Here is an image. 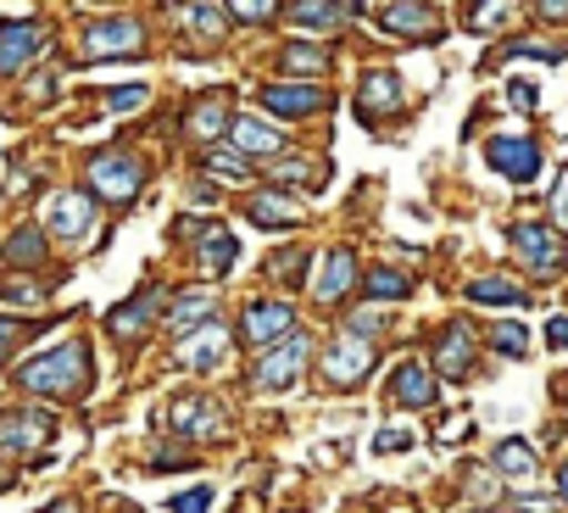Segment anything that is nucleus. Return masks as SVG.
Wrapping results in <instances>:
<instances>
[{"mask_svg": "<svg viewBox=\"0 0 568 513\" xmlns=\"http://www.w3.org/2000/svg\"><path fill=\"white\" fill-rule=\"evenodd\" d=\"M18 385H29V391H40V396H73V391L90 385V352H84L79 341H62L57 352L23 363V369H18Z\"/></svg>", "mask_w": 568, "mask_h": 513, "instance_id": "obj_1", "label": "nucleus"}, {"mask_svg": "<svg viewBox=\"0 0 568 513\" xmlns=\"http://www.w3.org/2000/svg\"><path fill=\"white\" fill-rule=\"evenodd\" d=\"M145 184V168L129 157V151H101L90 157V190L106 195V201H134Z\"/></svg>", "mask_w": 568, "mask_h": 513, "instance_id": "obj_2", "label": "nucleus"}, {"mask_svg": "<svg viewBox=\"0 0 568 513\" xmlns=\"http://www.w3.org/2000/svg\"><path fill=\"white\" fill-rule=\"evenodd\" d=\"M307 358H313V341H307V335H291V341H284V346L262 352V363H256L251 385H256V391H291V385L302 380Z\"/></svg>", "mask_w": 568, "mask_h": 513, "instance_id": "obj_3", "label": "nucleus"}, {"mask_svg": "<svg viewBox=\"0 0 568 513\" xmlns=\"http://www.w3.org/2000/svg\"><path fill=\"white\" fill-rule=\"evenodd\" d=\"M296 335V308L291 302H251L245 308V341L251 346H262V352H273V346H284Z\"/></svg>", "mask_w": 568, "mask_h": 513, "instance_id": "obj_4", "label": "nucleus"}, {"mask_svg": "<svg viewBox=\"0 0 568 513\" xmlns=\"http://www.w3.org/2000/svg\"><path fill=\"white\" fill-rule=\"evenodd\" d=\"M485 162H490L501 179H513V184H535V179H540V151H535L529 140H518V134H496V140L485 145Z\"/></svg>", "mask_w": 568, "mask_h": 513, "instance_id": "obj_5", "label": "nucleus"}, {"mask_svg": "<svg viewBox=\"0 0 568 513\" xmlns=\"http://www.w3.org/2000/svg\"><path fill=\"white\" fill-rule=\"evenodd\" d=\"M145 46V29L134 18H106L84 29V57H134Z\"/></svg>", "mask_w": 568, "mask_h": 513, "instance_id": "obj_6", "label": "nucleus"}, {"mask_svg": "<svg viewBox=\"0 0 568 513\" xmlns=\"http://www.w3.org/2000/svg\"><path fill=\"white\" fill-rule=\"evenodd\" d=\"M513 251L529 263V274H557V269H562V245H557V234L540 229V223H518V229H513Z\"/></svg>", "mask_w": 568, "mask_h": 513, "instance_id": "obj_7", "label": "nucleus"}, {"mask_svg": "<svg viewBox=\"0 0 568 513\" xmlns=\"http://www.w3.org/2000/svg\"><path fill=\"white\" fill-rule=\"evenodd\" d=\"M40 51H45L40 23H0V73H23Z\"/></svg>", "mask_w": 568, "mask_h": 513, "instance_id": "obj_8", "label": "nucleus"}, {"mask_svg": "<svg viewBox=\"0 0 568 513\" xmlns=\"http://www.w3.org/2000/svg\"><path fill=\"white\" fill-rule=\"evenodd\" d=\"M51 430V413H0V452H40Z\"/></svg>", "mask_w": 568, "mask_h": 513, "instance_id": "obj_9", "label": "nucleus"}, {"mask_svg": "<svg viewBox=\"0 0 568 513\" xmlns=\"http://www.w3.org/2000/svg\"><path fill=\"white\" fill-rule=\"evenodd\" d=\"M45 223H51V234H62V240H79V234H90V223H95V207H90V195H84V190H62V195H51V207H45Z\"/></svg>", "mask_w": 568, "mask_h": 513, "instance_id": "obj_10", "label": "nucleus"}, {"mask_svg": "<svg viewBox=\"0 0 568 513\" xmlns=\"http://www.w3.org/2000/svg\"><path fill=\"white\" fill-rule=\"evenodd\" d=\"M229 358V330L212 319V324H201V330H190L184 341H179V363L184 369H217Z\"/></svg>", "mask_w": 568, "mask_h": 513, "instance_id": "obj_11", "label": "nucleus"}, {"mask_svg": "<svg viewBox=\"0 0 568 513\" xmlns=\"http://www.w3.org/2000/svg\"><path fill=\"white\" fill-rule=\"evenodd\" d=\"M168 419H173L179 435H223V424H229V413L212 396H179Z\"/></svg>", "mask_w": 568, "mask_h": 513, "instance_id": "obj_12", "label": "nucleus"}, {"mask_svg": "<svg viewBox=\"0 0 568 513\" xmlns=\"http://www.w3.org/2000/svg\"><path fill=\"white\" fill-rule=\"evenodd\" d=\"M262 107L278 112V118H307V112H324L329 95L318 84H267L262 90Z\"/></svg>", "mask_w": 568, "mask_h": 513, "instance_id": "obj_13", "label": "nucleus"}, {"mask_svg": "<svg viewBox=\"0 0 568 513\" xmlns=\"http://www.w3.org/2000/svg\"><path fill=\"white\" fill-rule=\"evenodd\" d=\"M324 369H329V380H335V385H352V380H363V374L374 369V341H363V335H346V341H335Z\"/></svg>", "mask_w": 568, "mask_h": 513, "instance_id": "obj_14", "label": "nucleus"}, {"mask_svg": "<svg viewBox=\"0 0 568 513\" xmlns=\"http://www.w3.org/2000/svg\"><path fill=\"white\" fill-rule=\"evenodd\" d=\"M302 218H307L302 201L284 195V190H262V195L251 201V223H256V229H296Z\"/></svg>", "mask_w": 568, "mask_h": 513, "instance_id": "obj_15", "label": "nucleus"}, {"mask_svg": "<svg viewBox=\"0 0 568 513\" xmlns=\"http://www.w3.org/2000/svg\"><path fill=\"white\" fill-rule=\"evenodd\" d=\"M435 363H440L446 380H463V374H468V363H474V335H468V324H452V330L435 341Z\"/></svg>", "mask_w": 568, "mask_h": 513, "instance_id": "obj_16", "label": "nucleus"}, {"mask_svg": "<svg viewBox=\"0 0 568 513\" xmlns=\"http://www.w3.org/2000/svg\"><path fill=\"white\" fill-rule=\"evenodd\" d=\"M379 23H385V34H402V40L435 34V12H429V7H413V0H402V7H385Z\"/></svg>", "mask_w": 568, "mask_h": 513, "instance_id": "obj_17", "label": "nucleus"}, {"mask_svg": "<svg viewBox=\"0 0 568 513\" xmlns=\"http://www.w3.org/2000/svg\"><path fill=\"white\" fill-rule=\"evenodd\" d=\"M151 313H156V291H140L134 302H123V308L106 313V330H112L118 341H134V335L151 324Z\"/></svg>", "mask_w": 568, "mask_h": 513, "instance_id": "obj_18", "label": "nucleus"}, {"mask_svg": "<svg viewBox=\"0 0 568 513\" xmlns=\"http://www.w3.org/2000/svg\"><path fill=\"white\" fill-rule=\"evenodd\" d=\"M390 391H396L402 408H429V402H435V380H429L424 363H402V369L390 374Z\"/></svg>", "mask_w": 568, "mask_h": 513, "instance_id": "obj_19", "label": "nucleus"}, {"mask_svg": "<svg viewBox=\"0 0 568 513\" xmlns=\"http://www.w3.org/2000/svg\"><path fill=\"white\" fill-rule=\"evenodd\" d=\"M212 313H217V296H212V291H184L168 324H173V335L184 341L190 330H201V324H212Z\"/></svg>", "mask_w": 568, "mask_h": 513, "instance_id": "obj_20", "label": "nucleus"}, {"mask_svg": "<svg viewBox=\"0 0 568 513\" xmlns=\"http://www.w3.org/2000/svg\"><path fill=\"white\" fill-rule=\"evenodd\" d=\"M229 134H234V145H240V151H251V157H273V151L284 145V140H278V129H273V123H262V118H234V129H229Z\"/></svg>", "mask_w": 568, "mask_h": 513, "instance_id": "obj_21", "label": "nucleus"}, {"mask_svg": "<svg viewBox=\"0 0 568 513\" xmlns=\"http://www.w3.org/2000/svg\"><path fill=\"white\" fill-rule=\"evenodd\" d=\"M352 280H357V256H352V251H329V263H324V274H318V296L335 302V296H346Z\"/></svg>", "mask_w": 568, "mask_h": 513, "instance_id": "obj_22", "label": "nucleus"}, {"mask_svg": "<svg viewBox=\"0 0 568 513\" xmlns=\"http://www.w3.org/2000/svg\"><path fill=\"white\" fill-rule=\"evenodd\" d=\"M234 251H240L234 234H229V229H212V234L201 240V269H206V274H229V269H234Z\"/></svg>", "mask_w": 568, "mask_h": 513, "instance_id": "obj_23", "label": "nucleus"}, {"mask_svg": "<svg viewBox=\"0 0 568 513\" xmlns=\"http://www.w3.org/2000/svg\"><path fill=\"white\" fill-rule=\"evenodd\" d=\"M496 469H501L507 480H529V474H535V446L518 441V435L501 441V446H496Z\"/></svg>", "mask_w": 568, "mask_h": 513, "instance_id": "obj_24", "label": "nucleus"}, {"mask_svg": "<svg viewBox=\"0 0 568 513\" xmlns=\"http://www.w3.org/2000/svg\"><path fill=\"white\" fill-rule=\"evenodd\" d=\"M291 18L302 23V29H329V23H346L352 18V7H329V0H302V7H291Z\"/></svg>", "mask_w": 568, "mask_h": 513, "instance_id": "obj_25", "label": "nucleus"}, {"mask_svg": "<svg viewBox=\"0 0 568 513\" xmlns=\"http://www.w3.org/2000/svg\"><path fill=\"white\" fill-rule=\"evenodd\" d=\"M273 179L278 184H313L318 190L329 179V168L324 162H307V157H284V162H273Z\"/></svg>", "mask_w": 568, "mask_h": 513, "instance_id": "obj_26", "label": "nucleus"}, {"mask_svg": "<svg viewBox=\"0 0 568 513\" xmlns=\"http://www.w3.org/2000/svg\"><path fill=\"white\" fill-rule=\"evenodd\" d=\"M402 101V79L396 73H368V84H363V112H385V107H396Z\"/></svg>", "mask_w": 568, "mask_h": 513, "instance_id": "obj_27", "label": "nucleus"}, {"mask_svg": "<svg viewBox=\"0 0 568 513\" xmlns=\"http://www.w3.org/2000/svg\"><path fill=\"white\" fill-rule=\"evenodd\" d=\"M223 129H234V118H229V107H223V101H201V107L190 112V134H201V140H217Z\"/></svg>", "mask_w": 568, "mask_h": 513, "instance_id": "obj_28", "label": "nucleus"}, {"mask_svg": "<svg viewBox=\"0 0 568 513\" xmlns=\"http://www.w3.org/2000/svg\"><path fill=\"white\" fill-rule=\"evenodd\" d=\"M479 308H518L524 302V291L513 285V280H474V291H468Z\"/></svg>", "mask_w": 568, "mask_h": 513, "instance_id": "obj_29", "label": "nucleus"}, {"mask_svg": "<svg viewBox=\"0 0 568 513\" xmlns=\"http://www.w3.org/2000/svg\"><path fill=\"white\" fill-rule=\"evenodd\" d=\"M7 256H12V263H23V269H34L40 256H45V234H40V229H12Z\"/></svg>", "mask_w": 568, "mask_h": 513, "instance_id": "obj_30", "label": "nucleus"}, {"mask_svg": "<svg viewBox=\"0 0 568 513\" xmlns=\"http://www.w3.org/2000/svg\"><path fill=\"white\" fill-rule=\"evenodd\" d=\"M278 62H284V73H302V79H307V73H324V68H329V57H324L318 46H291V51H284Z\"/></svg>", "mask_w": 568, "mask_h": 513, "instance_id": "obj_31", "label": "nucleus"}, {"mask_svg": "<svg viewBox=\"0 0 568 513\" xmlns=\"http://www.w3.org/2000/svg\"><path fill=\"white\" fill-rule=\"evenodd\" d=\"M179 18H184L195 34H206V40H212V34H223V23H229V12H223V7H184Z\"/></svg>", "mask_w": 568, "mask_h": 513, "instance_id": "obj_32", "label": "nucleus"}, {"mask_svg": "<svg viewBox=\"0 0 568 513\" xmlns=\"http://www.w3.org/2000/svg\"><path fill=\"white\" fill-rule=\"evenodd\" d=\"M368 296H374V302H396V296H407V274H396V269H374V274H368Z\"/></svg>", "mask_w": 568, "mask_h": 513, "instance_id": "obj_33", "label": "nucleus"}, {"mask_svg": "<svg viewBox=\"0 0 568 513\" xmlns=\"http://www.w3.org/2000/svg\"><path fill=\"white\" fill-rule=\"evenodd\" d=\"M206 168H212V173H223L229 184H245V179H251V168H245V157H240V151H217V145H212V157H206Z\"/></svg>", "mask_w": 568, "mask_h": 513, "instance_id": "obj_34", "label": "nucleus"}, {"mask_svg": "<svg viewBox=\"0 0 568 513\" xmlns=\"http://www.w3.org/2000/svg\"><path fill=\"white\" fill-rule=\"evenodd\" d=\"M490 341H496V352H501V358H524V352H529V335H524L518 324H501Z\"/></svg>", "mask_w": 568, "mask_h": 513, "instance_id": "obj_35", "label": "nucleus"}, {"mask_svg": "<svg viewBox=\"0 0 568 513\" xmlns=\"http://www.w3.org/2000/svg\"><path fill=\"white\" fill-rule=\"evenodd\" d=\"M145 101H151V90H145V84H129V90H112V95H106V107H112V112H140Z\"/></svg>", "mask_w": 568, "mask_h": 513, "instance_id": "obj_36", "label": "nucleus"}, {"mask_svg": "<svg viewBox=\"0 0 568 513\" xmlns=\"http://www.w3.org/2000/svg\"><path fill=\"white\" fill-rule=\"evenodd\" d=\"M206 507H212V491H206V485H195V491L173 496V513H206Z\"/></svg>", "mask_w": 568, "mask_h": 513, "instance_id": "obj_37", "label": "nucleus"}, {"mask_svg": "<svg viewBox=\"0 0 568 513\" xmlns=\"http://www.w3.org/2000/svg\"><path fill=\"white\" fill-rule=\"evenodd\" d=\"M501 18H507V7H474V12H468V23H474V34H490V29H496Z\"/></svg>", "mask_w": 568, "mask_h": 513, "instance_id": "obj_38", "label": "nucleus"}, {"mask_svg": "<svg viewBox=\"0 0 568 513\" xmlns=\"http://www.w3.org/2000/svg\"><path fill=\"white\" fill-rule=\"evenodd\" d=\"M234 18H240V23H267V18H273V7H267V0H240Z\"/></svg>", "mask_w": 568, "mask_h": 513, "instance_id": "obj_39", "label": "nucleus"}, {"mask_svg": "<svg viewBox=\"0 0 568 513\" xmlns=\"http://www.w3.org/2000/svg\"><path fill=\"white\" fill-rule=\"evenodd\" d=\"M407 446H413L407 430H379V435H374V452H407Z\"/></svg>", "mask_w": 568, "mask_h": 513, "instance_id": "obj_40", "label": "nucleus"}, {"mask_svg": "<svg viewBox=\"0 0 568 513\" xmlns=\"http://www.w3.org/2000/svg\"><path fill=\"white\" fill-rule=\"evenodd\" d=\"M23 341V324H12V319H0V363L12 358V346Z\"/></svg>", "mask_w": 568, "mask_h": 513, "instance_id": "obj_41", "label": "nucleus"}, {"mask_svg": "<svg viewBox=\"0 0 568 513\" xmlns=\"http://www.w3.org/2000/svg\"><path fill=\"white\" fill-rule=\"evenodd\" d=\"M507 101H513L518 112H529V107H535L540 95H535V84H507Z\"/></svg>", "mask_w": 568, "mask_h": 513, "instance_id": "obj_42", "label": "nucleus"}, {"mask_svg": "<svg viewBox=\"0 0 568 513\" xmlns=\"http://www.w3.org/2000/svg\"><path fill=\"white\" fill-rule=\"evenodd\" d=\"M551 218H557V223L568 229V173L557 179V195H551Z\"/></svg>", "mask_w": 568, "mask_h": 513, "instance_id": "obj_43", "label": "nucleus"}, {"mask_svg": "<svg viewBox=\"0 0 568 513\" xmlns=\"http://www.w3.org/2000/svg\"><path fill=\"white\" fill-rule=\"evenodd\" d=\"M546 341H551V346H568V313H557V319L546 324Z\"/></svg>", "mask_w": 568, "mask_h": 513, "instance_id": "obj_44", "label": "nucleus"}, {"mask_svg": "<svg viewBox=\"0 0 568 513\" xmlns=\"http://www.w3.org/2000/svg\"><path fill=\"white\" fill-rule=\"evenodd\" d=\"M557 502L551 496H518V513H551Z\"/></svg>", "mask_w": 568, "mask_h": 513, "instance_id": "obj_45", "label": "nucleus"}, {"mask_svg": "<svg viewBox=\"0 0 568 513\" xmlns=\"http://www.w3.org/2000/svg\"><path fill=\"white\" fill-rule=\"evenodd\" d=\"M7 296H12V302H40V291H34L29 280H23V285H7Z\"/></svg>", "mask_w": 568, "mask_h": 513, "instance_id": "obj_46", "label": "nucleus"}, {"mask_svg": "<svg viewBox=\"0 0 568 513\" xmlns=\"http://www.w3.org/2000/svg\"><path fill=\"white\" fill-rule=\"evenodd\" d=\"M557 491H562V502H568V463H562V480H557Z\"/></svg>", "mask_w": 568, "mask_h": 513, "instance_id": "obj_47", "label": "nucleus"}, {"mask_svg": "<svg viewBox=\"0 0 568 513\" xmlns=\"http://www.w3.org/2000/svg\"><path fill=\"white\" fill-rule=\"evenodd\" d=\"M7 485H12V474H0V491H7Z\"/></svg>", "mask_w": 568, "mask_h": 513, "instance_id": "obj_48", "label": "nucleus"}]
</instances>
